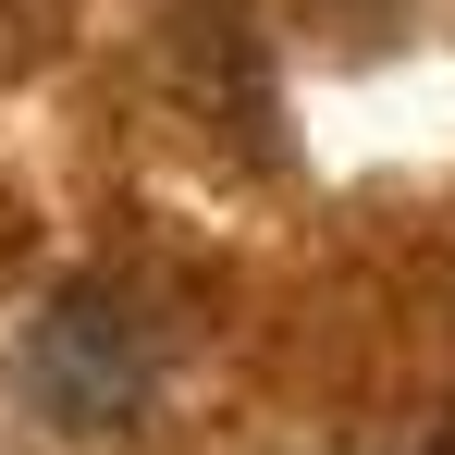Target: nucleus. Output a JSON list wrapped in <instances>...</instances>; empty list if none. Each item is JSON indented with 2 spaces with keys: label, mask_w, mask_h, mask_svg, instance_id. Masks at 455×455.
I'll list each match as a JSON object with an SVG mask.
<instances>
[{
  "label": "nucleus",
  "mask_w": 455,
  "mask_h": 455,
  "mask_svg": "<svg viewBox=\"0 0 455 455\" xmlns=\"http://www.w3.org/2000/svg\"><path fill=\"white\" fill-rule=\"evenodd\" d=\"M25 381L86 443L99 431H136L148 394H160V307L136 283H62V296L37 307V332H25Z\"/></svg>",
  "instance_id": "f257e3e1"
},
{
  "label": "nucleus",
  "mask_w": 455,
  "mask_h": 455,
  "mask_svg": "<svg viewBox=\"0 0 455 455\" xmlns=\"http://www.w3.org/2000/svg\"><path fill=\"white\" fill-rule=\"evenodd\" d=\"M431 455H455V431H443V443H431Z\"/></svg>",
  "instance_id": "f03ea898"
}]
</instances>
